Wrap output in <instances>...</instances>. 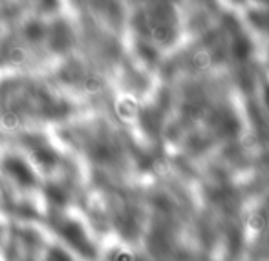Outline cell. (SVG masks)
<instances>
[{
  "label": "cell",
  "mask_w": 269,
  "mask_h": 261,
  "mask_svg": "<svg viewBox=\"0 0 269 261\" xmlns=\"http://www.w3.org/2000/svg\"><path fill=\"white\" fill-rule=\"evenodd\" d=\"M8 168H10L11 174H13L17 179L21 181V183H30V181H31V174H30V170H28V166L22 165V163H19V161H13V163H10V165H8Z\"/></svg>",
  "instance_id": "obj_1"
}]
</instances>
